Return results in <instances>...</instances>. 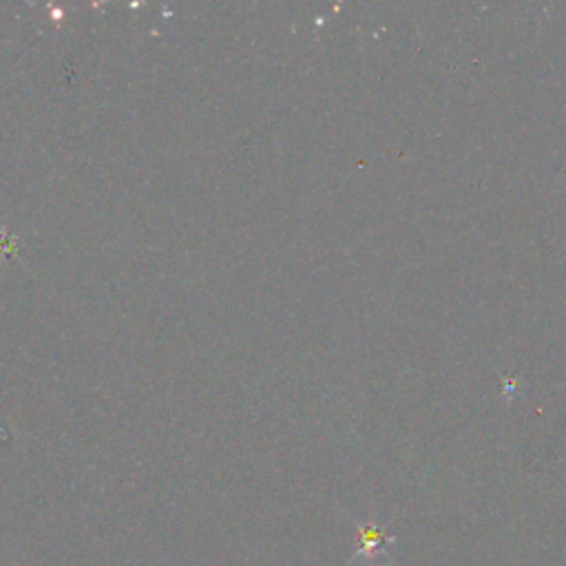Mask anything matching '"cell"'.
<instances>
[{
	"label": "cell",
	"mask_w": 566,
	"mask_h": 566,
	"mask_svg": "<svg viewBox=\"0 0 566 566\" xmlns=\"http://www.w3.org/2000/svg\"><path fill=\"white\" fill-rule=\"evenodd\" d=\"M380 542H382V537H380V533H378V531H374V528H365V531H363V539H360V551H358V553L374 555V553L378 551Z\"/></svg>",
	"instance_id": "1"
}]
</instances>
